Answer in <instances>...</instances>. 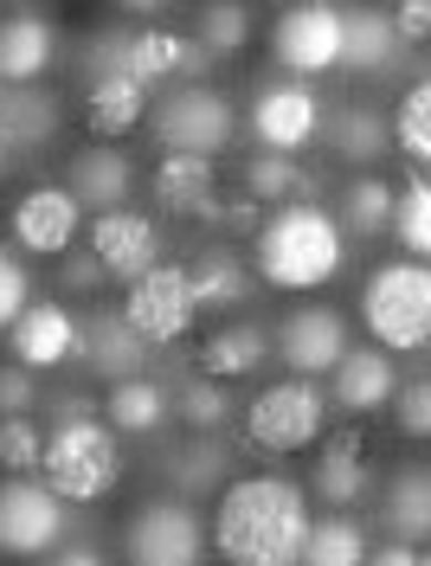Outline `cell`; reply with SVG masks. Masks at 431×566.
Wrapping results in <instances>:
<instances>
[{
	"label": "cell",
	"instance_id": "7402d4cb",
	"mask_svg": "<svg viewBox=\"0 0 431 566\" xmlns=\"http://www.w3.org/2000/svg\"><path fill=\"white\" fill-rule=\"evenodd\" d=\"M65 180H72V193H77V207L84 212H104V207H123V200H129V187H136V161H129L123 148H109V142H91L84 155H72Z\"/></svg>",
	"mask_w": 431,
	"mask_h": 566
},
{
	"label": "cell",
	"instance_id": "52a82bcc",
	"mask_svg": "<svg viewBox=\"0 0 431 566\" xmlns=\"http://www.w3.org/2000/svg\"><path fill=\"white\" fill-rule=\"evenodd\" d=\"M116 316L129 322L148 348H175L180 335L193 328V316H200L193 283H187V264H161V258H155L143 277H129V296H123Z\"/></svg>",
	"mask_w": 431,
	"mask_h": 566
},
{
	"label": "cell",
	"instance_id": "f35d334b",
	"mask_svg": "<svg viewBox=\"0 0 431 566\" xmlns=\"http://www.w3.org/2000/svg\"><path fill=\"white\" fill-rule=\"evenodd\" d=\"M225 451H219L213 438H193V451H187V458L175 463V483L180 490H200V483H225Z\"/></svg>",
	"mask_w": 431,
	"mask_h": 566
},
{
	"label": "cell",
	"instance_id": "7a4b0ae2",
	"mask_svg": "<svg viewBox=\"0 0 431 566\" xmlns=\"http://www.w3.org/2000/svg\"><path fill=\"white\" fill-rule=\"evenodd\" d=\"M257 283L264 290H323L335 271H341V258H348V232H341V219L323 212L316 200H284V207L271 212V219H257Z\"/></svg>",
	"mask_w": 431,
	"mask_h": 566
},
{
	"label": "cell",
	"instance_id": "74e56055",
	"mask_svg": "<svg viewBox=\"0 0 431 566\" xmlns=\"http://www.w3.org/2000/svg\"><path fill=\"white\" fill-rule=\"evenodd\" d=\"M45 431L33 424V412H0V470H39Z\"/></svg>",
	"mask_w": 431,
	"mask_h": 566
},
{
	"label": "cell",
	"instance_id": "83f0119b",
	"mask_svg": "<svg viewBox=\"0 0 431 566\" xmlns=\"http://www.w3.org/2000/svg\"><path fill=\"white\" fill-rule=\"evenodd\" d=\"M104 419L123 431V438H148L168 424V387L155 374H129V380H109L104 399Z\"/></svg>",
	"mask_w": 431,
	"mask_h": 566
},
{
	"label": "cell",
	"instance_id": "7bdbcfd3",
	"mask_svg": "<svg viewBox=\"0 0 431 566\" xmlns=\"http://www.w3.org/2000/svg\"><path fill=\"white\" fill-rule=\"evenodd\" d=\"M393 33H399V45H425L431 39V0H399L393 7Z\"/></svg>",
	"mask_w": 431,
	"mask_h": 566
},
{
	"label": "cell",
	"instance_id": "d590c367",
	"mask_svg": "<svg viewBox=\"0 0 431 566\" xmlns=\"http://www.w3.org/2000/svg\"><path fill=\"white\" fill-rule=\"evenodd\" d=\"M387 129H393V148H406V161H419V168H425V161H431V84H425V77L406 91V104L393 109V123H387Z\"/></svg>",
	"mask_w": 431,
	"mask_h": 566
},
{
	"label": "cell",
	"instance_id": "4dcf8cb0",
	"mask_svg": "<svg viewBox=\"0 0 431 566\" xmlns=\"http://www.w3.org/2000/svg\"><path fill=\"white\" fill-rule=\"evenodd\" d=\"M303 560L309 566H360L367 560V528H360L348 509H335V515H309V534H303Z\"/></svg>",
	"mask_w": 431,
	"mask_h": 566
},
{
	"label": "cell",
	"instance_id": "d4e9b609",
	"mask_svg": "<svg viewBox=\"0 0 431 566\" xmlns=\"http://www.w3.org/2000/svg\"><path fill=\"white\" fill-rule=\"evenodd\" d=\"M84 116H91V136L97 142L129 136V129L148 116V84H136L123 65L97 71V77H91V97H84Z\"/></svg>",
	"mask_w": 431,
	"mask_h": 566
},
{
	"label": "cell",
	"instance_id": "44dd1931",
	"mask_svg": "<svg viewBox=\"0 0 431 566\" xmlns=\"http://www.w3.org/2000/svg\"><path fill=\"white\" fill-rule=\"evenodd\" d=\"M77 360L104 380H129V374H148V342L129 328L123 316H91L77 322Z\"/></svg>",
	"mask_w": 431,
	"mask_h": 566
},
{
	"label": "cell",
	"instance_id": "8fae6325",
	"mask_svg": "<svg viewBox=\"0 0 431 566\" xmlns=\"http://www.w3.org/2000/svg\"><path fill=\"white\" fill-rule=\"evenodd\" d=\"M323 129V104L303 77H277L252 97V142L257 148H277V155H303Z\"/></svg>",
	"mask_w": 431,
	"mask_h": 566
},
{
	"label": "cell",
	"instance_id": "277c9868",
	"mask_svg": "<svg viewBox=\"0 0 431 566\" xmlns=\"http://www.w3.org/2000/svg\"><path fill=\"white\" fill-rule=\"evenodd\" d=\"M360 322L374 348L387 354H425L431 342V271L425 258H393L360 283Z\"/></svg>",
	"mask_w": 431,
	"mask_h": 566
},
{
	"label": "cell",
	"instance_id": "d6986e66",
	"mask_svg": "<svg viewBox=\"0 0 431 566\" xmlns=\"http://www.w3.org/2000/svg\"><path fill=\"white\" fill-rule=\"evenodd\" d=\"M335 374V406L348 412V419H360V412H380L387 399H393L399 374H393V354L387 348H341V360L328 367Z\"/></svg>",
	"mask_w": 431,
	"mask_h": 566
},
{
	"label": "cell",
	"instance_id": "f6af8a7d",
	"mask_svg": "<svg viewBox=\"0 0 431 566\" xmlns=\"http://www.w3.org/2000/svg\"><path fill=\"white\" fill-rule=\"evenodd\" d=\"M213 219H219V226H232V232H257V219H264V207H257L252 193H239V200H232V207H219Z\"/></svg>",
	"mask_w": 431,
	"mask_h": 566
},
{
	"label": "cell",
	"instance_id": "ffe728a7",
	"mask_svg": "<svg viewBox=\"0 0 431 566\" xmlns=\"http://www.w3.org/2000/svg\"><path fill=\"white\" fill-rule=\"evenodd\" d=\"M399 33H393V13L380 7H348L341 13V65L335 71H355V77H387L399 71Z\"/></svg>",
	"mask_w": 431,
	"mask_h": 566
},
{
	"label": "cell",
	"instance_id": "8d00e7d4",
	"mask_svg": "<svg viewBox=\"0 0 431 566\" xmlns=\"http://www.w3.org/2000/svg\"><path fill=\"white\" fill-rule=\"evenodd\" d=\"M175 412H180V424H193V431H219V424L232 419V399H225V380H213V374H193V380L180 387Z\"/></svg>",
	"mask_w": 431,
	"mask_h": 566
},
{
	"label": "cell",
	"instance_id": "ba28073f",
	"mask_svg": "<svg viewBox=\"0 0 431 566\" xmlns=\"http://www.w3.org/2000/svg\"><path fill=\"white\" fill-rule=\"evenodd\" d=\"M148 136L161 148H187V155H219L225 142L239 136V116L219 97L213 84H180L175 97L155 104V129Z\"/></svg>",
	"mask_w": 431,
	"mask_h": 566
},
{
	"label": "cell",
	"instance_id": "5b68a950",
	"mask_svg": "<svg viewBox=\"0 0 431 566\" xmlns=\"http://www.w3.org/2000/svg\"><path fill=\"white\" fill-rule=\"evenodd\" d=\"M323 419H328V392L309 374H290L245 406V444L264 451V458H296L323 438Z\"/></svg>",
	"mask_w": 431,
	"mask_h": 566
},
{
	"label": "cell",
	"instance_id": "603a6c76",
	"mask_svg": "<svg viewBox=\"0 0 431 566\" xmlns=\"http://www.w3.org/2000/svg\"><path fill=\"white\" fill-rule=\"evenodd\" d=\"M59 59V33L45 13H7L0 20V84H39Z\"/></svg>",
	"mask_w": 431,
	"mask_h": 566
},
{
	"label": "cell",
	"instance_id": "1f68e13d",
	"mask_svg": "<svg viewBox=\"0 0 431 566\" xmlns=\"http://www.w3.org/2000/svg\"><path fill=\"white\" fill-rule=\"evenodd\" d=\"M387 528L399 541H425L431 534V476L425 470H399L387 490Z\"/></svg>",
	"mask_w": 431,
	"mask_h": 566
},
{
	"label": "cell",
	"instance_id": "836d02e7",
	"mask_svg": "<svg viewBox=\"0 0 431 566\" xmlns=\"http://www.w3.org/2000/svg\"><path fill=\"white\" fill-rule=\"evenodd\" d=\"M387 219H393V187L380 175H360L341 200V232L355 239H387Z\"/></svg>",
	"mask_w": 431,
	"mask_h": 566
},
{
	"label": "cell",
	"instance_id": "f1b7e54d",
	"mask_svg": "<svg viewBox=\"0 0 431 566\" xmlns=\"http://www.w3.org/2000/svg\"><path fill=\"white\" fill-rule=\"evenodd\" d=\"M264 354H271V335L252 328V322H232V328L207 335V348H200V374H213V380H245V374L264 367Z\"/></svg>",
	"mask_w": 431,
	"mask_h": 566
},
{
	"label": "cell",
	"instance_id": "8992f818",
	"mask_svg": "<svg viewBox=\"0 0 431 566\" xmlns=\"http://www.w3.org/2000/svg\"><path fill=\"white\" fill-rule=\"evenodd\" d=\"M65 495L52 490L39 470H7L0 483V554L13 560H39L65 541Z\"/></svg>",
	"mask_w": 431,
	"mask_h": 566
},
{
	"label": "cell",
	"instance_id": "cb8c5ba5",
	"mask_svg": "<svg viewBox=\"0 0 431 566\" xmlns=\"http://www.w3.org/2000/svg\"><path fill=\"white\" fill-rule=\"evenodd\" d=\"M0 142H7V155L59 142V97L39 84H0Z\"/></svg>",
	"mask_w": 431,
	"mask_h": 566
},
{
	"label": "cell",
	"instance_id": "d6a6232c",
	"mask_svg": "<svg viewBox=\"0 0 431 566\" xmlns=\"http://www.w3.org/2000/svg\"><path fill=\"white\" fill-rule=\"evenodd\" d=\"M193 39H200L213 59H239V52L252 45V7H245V0H207Z\"/></svg>",
	"mask_w": 431,
	"mask_h": 566
},
{
	"label": "cell",
	"instance_id": "ac0fdd59",
	"mask_svg": "<svg viewBox=\"0 0 431 566\" xmlns=\"http://www.w3.org/2000/svg\"><path fill=\"white\" fill-rule=\"evenodd\" d=\"M316 444H323V438H316ZM309 490L323 495L328 509H355V502L374 495V463H367V438H360V431H335L323 451H316Z\"/></svg>",
	"mask_w": 431,
	"mask_h": 566
},
{
	"label": "cell",
	"instance_id": "60d3db41",
	"mask_svg": "<svg viewBox=\"0 0 431 566\" xmlns=\"http://www.w3.org/2000/svg\"><path fill=\"white\" fill-rule=\"evenodd\" d=\"M27 303H33V277H27V264H20L13 251H0V328L20 316Z\"/></svg>",
	"mask_w": 431,
	"mask_h": 566
},
{
	"label": "cell",
	"instance_id": "484cf974",
	"mask_svg": "<svg viewBox=\"0 0 431 566\" xmlns=\"http://www.w3.org/2000/svg\"><path fill=\"white\" fill-rule=\"evenodd\" d=\"M316 136L341 155V161H355V168H374L387 148H393V129H387V116L367 104H341V109H323V129Z\"/></svg>",
	"mask_w": 431,
	"mask_h": 566
},
{
	"label": "cell",
	"instance_id": "6da1fadb",
	"mask_svg": "<svg viewBox=\"0 0 431 566\" xmlns=\"http://www.w3.org/2000/svg\"><path fill=\"white\" fill-rule=\"evenodd\" d=\"M309 534V495L290 476H232L213 509V541L232 566H296Z\"/></svg>",
	"mask_w": 431,
	"mask_h": 566
},
{
	"label": "cell",
	"instance_id": "681fc988",
	"mask_svg": "<svg viewBox=\"0 0 431 566\" xmlns=\"http://www.w3.org/2000/svg\"><path fill=\"white\" fill-rule=\"evenodd\" d=\"M0 175H7V142H0Z\"/></svg>",
	"mask_w": 431,
	"mask_h": 566
},
{
	"label": "cell",
	"instance_id": "c3c4849f",
	"mask_svg": "<svg viewBox=\"0 0 431 566\" xmlns=\"http://www.w3.org/2000/svg\"><path fill=\"white\" fill-rule=\"evenodd\" d=\"M52 560L59 566H97L104 554H97V547H52Z\"/></svg>",
	"mask_w": 431,
	"mask_h": 566
},
{
	"label": "cell",
	"instance_id": "9c48e42d",
	"mask_svg": "<svg viewBox=\"0 0 431 566\" xmlns=\"http://www.w3.org/2000/svg\"><path fill=\"white\" fill-rule=\"evenodd\" d=\"M271 59L290 77H316L341 65V7L328 0H290L271 27Z\"/></svg>",
	"mask_w": 431,
	"mask_h": 566
},
{
	"label": "cell",
	"instance_id": "bcb514c9",
	"mask_svg": "<svg viewBox=\"0 0 431 566\" xmlns=\"http://www.w3.org/2000/svg\"><path fill=\"white\" fill-rule=\"evenodd\" d=\"M374 560H380V566H419V560H425V547H412V541H393V547H380Z\"/></svg>",
	"mask_w": 431,
	"mask_h": 566
},
{
	"label": "cell",
	"instance_id": "3957f363",
	"mask_svg": "<svg viewBox=\"0 0 431 566\" xmlns=\"http://www.w3.org/2000/svg\"><path fill=\"white\" fill-rule=\"evenodd\" d=\"M39 476L65 495V502H104L123 483V438H116V424L97 419V412L59 419L45 431Z\"/></svg>",
	"mask_w": 431,
	"mask_h": 566
},
{
	"label": "cell",
	"instance_id": "7c38bea8",
	"mask_svg": "<svg viewBox=\"0 0 431 566\" xmlns=\"http://www.w3.org/2000/svg\"><path fill=\"white\" fill-rule=\"evenodd\" d=\"M341 348H348V316L328 310V303L290 310V316L277 322V335H271V354H284L290 374H309V380H323L328 367L341 360Z\"/></svg>",
	"mask_w": 431,
	"mask_h": 566
},
{
	"label": "cell",
	"instance_id": "4fadbf2b",
	"mask_svg": "<svg viewBox=\"0 0 431 566\" xmlns=\"http://www.w3.org/2000/svg\"><path fill=\"white\" fill-rule=\"evenodd\" d=\"M84 239H91V258L104 264V277H143L148 264L161 258V226L148 219V212H129V207H104L91 226H84Z\"/></svg>",
	"mask_w": 431,
	"mask_h": 566
},
{
	"label": "cell",
	"instance_id": "f546056e",
	"mask_svg": "<svg viewBox=\"0 0 431 566\" xmlns=\"http://www.w3.org/2000/svg\"><path fill=\"white\" fill-rule=\"evenodd\" d=\"M187 283H193V303L200 310H239L252 303V271L232 258V251H207L187 264Z\"/></svg>",
	"mask_w": 431,
	"mask_h": 566
},
{
	"label": "cell",
	"instance_id": "ab89813d",
	"mask_svg": "<svg viewBox=\"0 0 431 566\" xmlns=\"http://www.w3.org/2000/svg\"><path fill=\"white\" fill-rule=\"evenodd\" d=\"M393 419H399V431L406 438H425L431 431V380H412V387H393Z\"/></svg>",
	"mask_w": 431,
	"mask_h": 566
},
{
	"label": "cell",
	"instance_id": "7dc6e473",
	"mask_svg": "<svg viewBox=\"0 0 431 566\" xmlns=\"http://www.w3.org/2000/svg\"><path fill=\"white\" fill-rule=\"evenodd\" d=\"M116 13H129V20H161L168 0H116Z\"/></svg>",
	"mask_w": 431,
	"mask_h": 566
},
{
	"label": "cell",
	"instance_id": "2e32d148",
	"mask_svg": "<svg viewBox=\"0 0 431 566\" xmlns=\"http://www.w3.org/2000/svg\"><path fill=\"white\" fill-rule=\"evenodd\" d=\"M219 175H213V155H187V148H161L155 175H148V193L168 219H213L219 212Z\"/></svg>",
	"mask_w": 431,
	"mask_h": 566
},
{
	"label": "cell",
	"instance_id": "5bb4252c",
	"mask_svg": "<svg viewBox=\"0 0 431 566\" xmlns=\"http://www.w3.org/2000/svg\"><path fill=\"white\" fill-rule=\"evenodd\" d=\"M84 232V207H77L72 187H33L20 193L13 207V245L33 251V258H65Z\"/></svg>",
	"mask_w": 431,
	"mask_h": 566
},
{
	"label": "cell",
	"instance_id": "e0dca14e",
	"mask_svg": "<svg viewBox=\"0 0 431 566\" xmlns=\"http://www.w3.org/2000/svg\"><path fill=\"white\" fill-rule=\"evenodd\" d=\"M0 335H7V348H13V360H20V367L45 374V367H65V360H72L77 316L65 310V303H27V310L7 322Z\"/></svg>",
	"mask_w": 431,
	"mask_h": 566
},
{
	"label": "cell",
	"instance_id": "9a60e30c",
	"mask_svg": "<svg viewBox=\"0 0 431 566\" xmlns=\"http://www.w3.org/2000/svg\"><path fill=\"white\" fill-rule=\"evenodd\" d=\"M207 65H213V52L193 33H175V27H129L123 33V71L148 91L168 77H200Z\"/></svg>",
	"mask_w": 431,
	"mask_h": 566
},
{
	"label": "cell",
	"instance_id": "30bf717a",
	"mask_svg": "<svg viewBox=\"0 0 431 566\" xmlns=\"http://www.w3.org/2000/svg\"><path fill=\"white\" fill-rule=\"evenodd\" d=\"M200 554H207V534H200V515L187 502L161 495V502L129 515V560L136 566H193Z\"/></svg>",
	"mask_w": 431,
	"mask_h": 566
},
{
	"label": "cell",
	"instance_id": "e575fe53",
	"mask_svg": "<svg viewBox=\"0 0 431 566\" xmlns=\"http://www.w3.org/2000/svg\"><path fill=\"white\" fill-rule=\"evenodd\" d=\"M387 239H393L406 258H425V251H431V187H425V180H406V193H393Z\"/></svg>",
	"mask_w": 431,
	"mask_h": 566
},
{
	"label": "cell",
	"instance_id": "4316f807",
	"mask_svg": "<svg viewBox=\"0 0 431 566\" xmlns=\"http://www.w3.org/2000/svg\"><path fill=\"white\" fill-rule=\"evenodd\" d=\"M239 187L252 193L257 207H284V200H316V193H323V180L309 175L296 155H277V148H257V155H245V175H239Z\"/></svg>",
	"mask_w": 431,
	"mask_h": 566
},
{
	"label": "cell",
	"instance_id": "ee69618b",
	"mask_svg": "<svg viewBox=\"0 0 431 566\" xmlns=\"http://www.w3.org/2000/svg\"><path fill=\"white\" fill-rule=\"evenodd\" d=\"M59 283H65L72 296H91V290L104 283V264H97L91 251H65V271H59Z\"/></svg>",
	"mask_w": 431,
	"mask_h": 566
},
{
	"label": "cell",
	"instance_id": "b9f144b4",
	"mask_svg": "<svg viewBox=\"0 0 431 566\" xmlns=\"http://www.w3.org/2000/svg\"><path fill=\"white\" fill-rule=\"evenodd\" d=\"M39 406V387H33V367L7 360L0 367V412H33Z\"/></svg>",
	"mask_w": 431,
	"mask_h": 566
}]
</instances>
